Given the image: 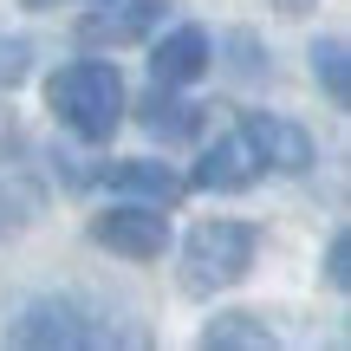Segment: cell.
<instances>
[{
    "label": "cell",
    "instance_id": "6da1fadb",
    "mask_svg": "<svg viewBox=\"0 0 351 351\" xmlns=\"http://www.w3.org/2000/svg\"><path fill=\"white\" fill-rule=\"evenodd\" d=\"M46 104L78 143H111L124 124V72L104 59H72L46 78Z\"/></svg>",
    "mask_w": 351,
    "mask_h": 351
},
{
    "label": "cell",
    "instance_id": "7a4b0ae2",
    "mask_svg": "<svg viewBox=\"0 0 351 351\" xmlns=\"http://www.w3.org/2000/svg\"><path fill=\"white\" fill-rule=\"evenodd\" d=\"M254 254H261V228L254 221L215 215V221L189 228V241H182V293L215 300V293L241 287V280L254 274Z\"/></svg>",
    "mask_w": 351,
    "mask_h": 351
},
{
    "label": "cell",
    "instance_id": "3957f363",
    "mask_svg": "<svg viewBox=\"0 0 351 351\" xmlns=\"http://www.w3.org/2000/svg\"><path fill=\"white\" fill-rule=\"evenodd\" d=\"M0 339L7 345H39V351H52V345L78 351V345H137V332L111 326L104 313H91L78 300H33L0 326Z\"/></svg>",
    "mask_w": 351,
    "mask_h": 351
},
{
    "label": "cell",
    "instance_id": "277c9868",
    "mask_svg": "<svg viewBox=\"0 0 351 351\" xmlns=\"http://www.w3.org/2000/svg\"><path fill=\"white\" fill-rule=\"evenodd\" d=\"M91 241L111 247V254H124V261H163V247H169V215L150 208V202L104 208V215H91Z\"/></svg>",
    "mask_w": 351,
    "mask_h": 351
},
{
    "label": "cell",
    "instance_id": "5b68a950",
    "mask_svg": "<svg viewBox=\"0 0 351 351\" xmlns=\"http://www.w3.org/2000/svg\"><path fill=\"white\" fill-rule=\"evenodd\" d=\"M267 163H261V150L247 143V130H228V137H215L208 150H202V163L195 176H189V189H208V195H241L247 182H261Z\"/></svg>",
    "mask_w": 351,
    "mask_h": 351
},
{
    "label": "cell",
    "instance_id": "8992f818",
    "mask_svg": "<svg viewBox=\"0 0 351 351\" xmlns=\"http://www.w3.org/2000/svg\"><path fill=\"white\" fill-rule=\"evenodd\" d=\"M169 13V0H104L78 20V46H137Z\"/></svg>",
    "mask_w": 351,
    "mask_h": 351
},
{
    "label": "cell",
    "instance_id": "52a82bcc",
    "mask_svg": "<svg viewBox=\"0 0 351 351\" xmlns=\"http://www.w3.org/2000/svg\"><path fill=\"white\" fill-rule=\"evenodd\" d=\"M241 130H247V143L261 150L267 169H280V176L313 169V137H306L293 117H280V111H247V117H241Z\"/></svg>",
    "mask_w": 351,
    "mask_h": 351
},
{
    "label": "cell",
    "instance_id": "ba28073f",
    "mask_svg": "<svg viewBox=\"0 0 351 351\" xmlns=\"http://www.w3.org/2000/svg\"><path fill=\"white\" fill-rule=\"evenodd\" d=\"M104 182H111L117 195H130V202H150V208H176V202H182V189H189L169 163H150V156L104 163Z\"/></svg>",
    "mask_w": 351,
    "mask_h": 351
},
{
    "label": "cell",
    "instance_id": "9c48e42d",
    "mask_svg": "<svg viewBox=\"0 0 351 351\" xmlns=\"http://www.w3.org/2000/svg\"><path fill=\"white\" fill-rule=\"evenodd\" d=\"M208 59H215V46H208L202 26H176L169 39H156V46H150L156 85H195V78L208 72Z\"/></svg>",
    "mask_w": 351,
    "mask_h": 351
},
{
    "label": "cell",
    "instance_id": "30bf717a",
    "mask_svg": "<svg viewBox=\"0 0 351 351\" xmlns=\"http://www.w3.org/2000/svg\"><path fill=\"white\" fill-rule=\"evenodd\" d=\"M137 124L150 130V137H163V143H189L202 130V104H182V98H169V85H156L150 98L137 104Z\"/></svg>",
    "mask_w": 351,
    "mask_h": 351
},
{
    "label": "cell",
    "instance_id": "8fae6325",
    "mask_svg": "<svg viewBox=\"0 0 351 351\" xmlns=\"http://www.w3.org/2000/svg\"><path fill=\"white\" fill-rule=\"evenodd\" d=\"M202 345L208 351H267L274 332H267L261 313H215L208 326H202Z\"/></svg>",
    "mask_w": 351,
    "mask_h": 351
},
{
    "label": "cell",
    "instance_id": "7c38bea8",
    "mask_svg": "<svg viewBox=\"0 0 351 351\" xmlns=\"http://www.w3.org/2000/svg\"><path fill=\"white\" fill-rule=\"evenodd\" d=\"M313 78L326 85L332 104H351V46H345L339 33H326V39L313 46Z\"/></svg>",
    "mask_w": 351,
    "mask_h": 351
},
{
    "label": "cell",
    "instance_id": "4fadbf2b",
    "mask_svg": "<svg viewBox=\"0 0 351 351\" xmlns=\"http://www.w3.org/2000/svg\"><path fill=\"white\" fill-rule=\"evenodd\" d=\"M33 215H39V189L20 182V176H7V182H0V234H20Z\"/></svg>",
    "mask_w": 351,
    "mask_h": 351
},
{
    "label": "cell",
    "instance_id": "5bb4252c",
    "mask_svg": "<svg viewBox=\"0 0 351 351\" xmlns=\"http://www.w3.org/2000/svg\"><path fill=\"white\" fill-rule=\"evenodd\" d=\"M26 72H33V39H26V33H7V26H0V91H13Z\"/></svg>",
    "mask_w": 351,
    "mask_h": 351
},
{
    "label": "cell",
    "instance_id": "9a60e30c",
    "mask_svg": "<svg viewBox=\"0 0 351 351\" xmlns=\"http://www.w3.org/2000/svg\"><path fill=\"white\" fill-rule=\"evenodd\" d=\"M326 287H332V293L351 287V241H345V234H332V247H326Z\"/></svg>",
    "mask_w": 351,
    "mask_h": 351
},
{
    "label": "cell",
    "instance_id": "2e32d148",
    "mask_svg": "<svg viewBox=\"0 0 351 351\" xmlns=\"http://www.w3.org/2000/svg\"><path fill=\"white\" fill-rule=\"evenodd\" d=\"M274 7H280V13H306L313 0H274Z\"/></svg>",
    "mask_w": 351,
    "mask_h": 351
},
{
    "label": "cell",
    "instance_id": "e0dca14e",
    "mask_svg": "<svg viewBox=\"0 0 351 351\" xmlns=\"http://www.w3.org/2000/svg\"><path fill=\"white\" fill-rule=\"evenodd\" d=\"M26 7H52V0H26Z\"/></svg>",
    "mask_w": 351,
    "mask_h": 351
}]
</instances>
